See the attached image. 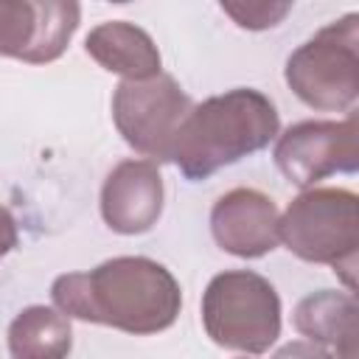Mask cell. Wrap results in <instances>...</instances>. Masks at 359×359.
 Here are the masks:
<instances>
[{"label":"cell","instance_id":"7a4b0ae2","mask_svg":"<svg viewBox=\"0 0 359 359\" xmlns=\"http://www.w3.org/2000/svg\"><path fill=\"white\" fill-rule=\"evenodd\" d=\"M278 132L280 115L272 98L252 87H236L191 107L174 137L168 163H174L185 180L199 182L266 149Z\"/></svg>","mask_w":359,"mask_h":359},{"label":"cell","instance_id":"6da1fadb","mask_svg":"<svg viewBox=\"0 0 359 359\" xmlns=\"http://www.w3.org/2000/svg\"><path fill=\"white\" fill-rule=\"evenodd\" d=\"M50 297L70 320L135 337L171 328L182 309L177 278L146 255H118L87 272H65L53 280Z\"/></svg>","mask_w":359,"mask_h":359},{"label":"cell","instance_id":"5bb4252c","mask_svg":"<svg viewBox=\"0 0 359 359\" xmlns=\"http://www.w3.org/2000/svg\"><path fill=\"white\" fill-rule=\"evenodd\" d=\"M222 11L233 17L238 28L264 31V28H275L292 11V3L289 0H280V3L278 0H222Z\"/></svg>","mask_w":359,"mask_h":359},{"label":"cell","instance_id":"3957f363","mask_svg":"<svg viewBox=\"0 0 359 359\" xmlns=\"http://www.w3.org/2000/svg\"><path fill=\"white\" fill-rule=\"evenodd\" d=\"M278 236L292 255L331 266L348 292L356 289L359 199L348 188L300 191L280 213Z\"/></svg>","mask_w":359,"mask_h":359},{"label":"cell","instance_id":"8fae6325","mask_svg":"<svg viewBox=\"0 0 359 359\" xmlns=\"http://www.w3.org/2000/svg\"><path fill=\"white\" fill-rule=\"evenodd\" d=\"M84 50L104 70L123 76V81H146L163 73V59L154 39L129 20L95 25L84 39Z\"/></svg>","mask_w":359,"mask_h":359},{"label":"cell","instance_id":"30bf717a","mask_svg":"<svg viewBox=\"0 0 359 359\" xmlns=\"http://www.w3.org/2000/svg\"><path fill=\"white\" fill-rule=\"evenodd\" d=\"M163 174L151 160L118 163L101 185V219L112 233H149L163 213Z\"/></svg>","mask_w":359,"mask_h":359},{"label":"cell","instance_id":"7c38bea8","mask_svg":"<svg viewBox=\"0 0 359 359\" xmlns=\"http://www.w3.org/2000/svg\"><path fill=\"white\" fill-rule=\"evenodd\" d=\"M356 297L353 292L320 289L294 306L292 323L306 342L323 345L339 359H356Z\"/></svg>","mask_w":359,"mask_h":359},{"label":"cell","instance_id":"52a82bcc","mask_svg":"<svg viewBox=\"0 0 359 359\" xmlns=\"http://www.w3.org/2000/svg\"><path fill=\"white\" fill-rule=\"evenodd\" d=\"M278 171L300 191L317 188L331 174H356L359 168V118L351 112L342 121H300L292 123L275 143Z\"/></svg>","mask_w":359,"mask_h":359},{"label":"cell","instance_id":"ba28073f","mask_svg":"<svg viewBox=\"0 0 359 359\" xmlns=\"http://www.w3.org/2000/svg\"><path fill=\"white\" fill-rule=\"evenodd\" d=\"M81 20L73 0H0V56L28 65L56 62Z\"/></svg>","mask_w":359,"mask_h":359},{"label":"cell","instance_id":"2e32d148","mask_svg":"<svg viewBox=\"0 0 359 359\" xmlns=\"http://www.w3.org/2000/svg\"><path fill=\"white\" fill-rule=\"evenodd\" d=\"M17 241H20V236H17V222H14V216L8 213V208L0 205V258L8 255V252L17 247Z\"/></svg>","mask_w":359,"mask_h":359},{"label":"cell","instance_id":"9a60e30c","mask_svg":"<svg viewBox=\"0 0 359 359\" xmlns=\"http://www.w3.org/2000/svg\"><path fill=\"white\" fill-rule=\"evenodd\" d=\"M272 359H339V356L331 353L323 345H314V342H306V339H294V342H286Z\"/></svg>","mask_w":359,"mask_h":359},{"label":"cell","instance_id":"5b68a950","mask_svg":"<svg viewBox=\"0 0 359 359\" xmlns=\"http://www.w3.org/2000/svg\"><path fill=\"white\" fill-rule=\"evenodd\" d=\"M283 79L306 107L348 112L359 98V14L351 11L328 22L294 48Z\"/></svg>","mask_w":359,"mask_h":359},{"label":"cell","instance_id":"277c9868","mask_svg":"<svg viewBox=\"0 0 359 359\" xmlns=\"http://www.w3.org/2000/svg\"><path fill=\"white\" fill-rule=\"evenodd\" d=\"M202 325L219 348L247 356L266 353L280 337V297L264 275L224 269L205 286Z\"/></svg>","mask_w":359,"mask_h":359},{"label":"cell","instance_id":"4fadbf2b","mask_svg":"<svg viewBox=\"0 0 359 359\" xmlns=\"http://www.w3.org/2000/svg\"><path fill=\"white\" fill-rule=\"evenodd\" d=\"M70 348V317L53 306H28L8 325L11 359H67Z\"/></svg>","mask_w":359,"mask_h":359},{"label":"cell","instance_id":"9c48e42d","mask_svg":"<svg viewBox=\"0 0 359 359\" xmlns=\"http://www.w3.org/2000/svg\"><path fill=\"white\" fill-rule=\"evenodd\" d=\"M280 213L272 196L255 188L222 194L210 210L213 241L236 258H261L280 244Z\"/></svg>","mask_w":359,"mask_h":359},{"label":"cell","instance_id":"8992f818","mask_svg":"<svg viewBox=\"0 0 359 359\" xmlns=\"http://www.w3.org/2000/svg\"><path fill=\"white\" fill-rule=\"evenodd\" d=\"M191 107L194 101L177 79L160 73L146 81H121L112 95V121L129 149L151 163H168Z\"/></svg>","mask_w":359,"mask_h":359}]
</instances>
